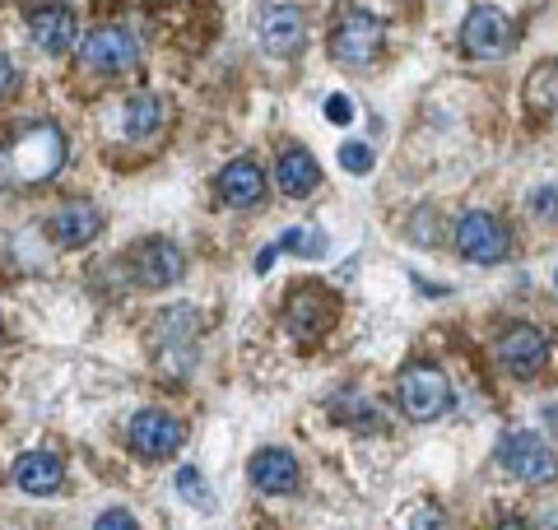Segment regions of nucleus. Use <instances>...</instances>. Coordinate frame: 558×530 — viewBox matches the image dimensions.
I'll use <instances>...</instances> for the list:
<instances>
[{
    "mask_svg": "<svg viewBox=\"0 0 558 530\" xmlns=\"http://www.w3.org/2000/svg\"><path fill=\"white\" fill-rule=\"evenodd\" d=\"M140 61V43L131 28H94L80 38V65L94 70V75H126V70H135Z\"/></svg>",
    "mask_w": 558,
    "mask_h": 530,
    "instance_id": "nucleus-5",
    "label": "nucleus"
},
{
    "mask_svg": "<svg viewBox=\"0 0 558 530\" xmlns=\"http://www.w3.org/2000/svg\"><path fill=\"white\" fill-rule=\"evenodd\" d=\"M182 252L172 246L168 238H149L145 246L135 252V279L145 289H168V285H178L182 279Z\"/></svg>",
    "mask_w": 558,
    "mask_h": 530,
    "instance_id": "nucleus-14",
    "label": "nucleus"
},
{
    "mask_svg": "<svg viewBox=\"0 0 558 530\" xmlns=\"http://www.w3.org/2000/svg\"><path fill=\"white\" fill-rule=\"evenodd\" d=\"M344 400H349V396H344ZM349 405H354V410H336V414H340V419H349V423H359V429H373V410H368V400L354 396Z\"/></svg>",
    "mask_w": 558,
    "mask_h": 530,
    "instance_id": "nucleus-25",
    "label": "nucleus"
},
{
    "mask_svg": "<svg viewBox=\"0 0 558 530\" xmlns=\"http://www.w3.org/2000/svg\"><path fill=\"white\" fill-rule=\"evenodd\" d=\"M178 493H182V498L191 503V507H215V498H209V489L201 484V474L196 470H178Z\"/></svg>",
    "mask_w": 558,
    "mask_h": 530,
    "instance_id": "nucleus-22",
    "label": "nucleus"
},
{
    "mask_svg": "<svg viewBox=\"0 0 558 530\" xmlns=\"http://www.w3.org/2000/svg\"><path fill=\"white\" fill-rule=\"evenodd\" d=\"M14 80H20V70H14V61L5 57V51H0V98H5L10 88H14Z\"/></svg>",
    "mask_w": 558,
    "mask_h": 530,
    "instance_id": "nucleus-28",
    "label": "nucleus"
},
{
    "mask_svg": "<svg viewBox=\"0 0 558 530\" xmlns=\"http://www.w3.org/2000/svg\"><path fill=\"white\" fill-rule=\"evenodd\" d=\"M498 461L508 474L526 484H554L558 480V456L549 451V442L539 433H508L498 447Z\"/></svg>",
    "mask_w": 558,
    "mask_h": 530,
    "instance_id": "nucleus-6",
    "label": "nucleus"
},
{
    "mask_svg": "<svg viewBox=\"0 0 558 530\" xmlns=\"http://www.w3.org/2000/svg\"><path fill=\"white\" fill-rule=\"evenodd\" d=\"M545 359H549V335L535 326H512L498 340V363L517 377H535L545 368Z\"/></svg>",
    "mask_w": 558,
    "mask_h": 530,
    "instance_id": "nucleus-10",
    "label": "nucleus"
},
{
    "mask_svg": "<svg viewBox=\"0 0 558 530\" xmlns=\"http://www.w3.org/2000/svg\"><path fill=\"white\" fill-rule=\"evenodd\" d=\"M260 47H266L270 57H279V61L299 57V51L307 47V24H303V14L293 10V5L266 10V14H260Z\"/></svg>",
    "mask_w": 558,
    "mask_h": 530,
    "instance_id": "nucleus-11",
    "label": "nucleus"
},
{
    "mask_svg": "<svg viewBox=\"0 0 558 530\" xmlns=\"http://www.w3.org/2000/svg\"><path fill=\"white\" fill-rule=\"evenodd\" d=\"M275 252H303V256H322V252H326V233H317V228H289V233H279Z\"/></svg>",
    "mask_w": 558,
    "mask_h": 530,
    "instance_id": "nucleus-21",
    "label": "nucleus"
},
{
    "mask_svg": "<svg viewBox=\"0 0 558 530\" xmlns=\"http://www.w3.org/2000/svg\"><path fill=\"white\" fill-rule=\"evenodd\" d=\"M0 340H5V316H0Z\"/></svg>",
    "mask_w": 558,
    "mask_h": 530,
    "instance_id": "nucleus-29",
    "label": "nucleus"
},
{
    "mask_svg": "<svg viewBox=\"0 0 558 530\" xmlns=\"http://www.w3.org/2000/svg\"><path fill=\"white\" fill-rule=\"evenodd\" d=\"M326 117L336 121V127H344V121L354 117V108H349V98H344V94H330V98H326Z\"/></svg>",
    "mask_w": 558,
    "mask_h": 530,
    "instance_id": "nucleus-27",
    "label": "nucleus"
},
{
    "mask_svg": "<svg viewBox=\"0 0 558 530\" xmlns=\"http://www.w3.org/2000/svg\"><path fill=\"white\" fill-rule=\"evenodd\" d=\"M154 359H159V373L186 377L196 368V349H201V312L196 308H168L159 322H154Z\"/></svg>",
    "mask_w": 558,
    "mask_h": 530,
    "instance_id": "nucleus-2",
    "label": "nucleus"
},
{
    "mask_svg": "<svg viewBox=\"0 0 558 530\" xmlns=\"http://www.w3.org/2000/svg\"><path fill=\"white\" fill-rule=\"evenodd\" d=\"M381 47H387V24L363 10H349L336 24V33H330V57L340 65H354V70L373 65L381 57Z\"/></svg>",
    "mask_w": 558,
    "mask_h": 530,
    "instance_id": "nucleus-4",
    "label": "nucleus"
},
{
    "mask_svg": "<svg viewBox=\"0 0 558 530\" xmlns=\"http://www.w3.org/2000/svg\"><path fill=\"white\" fill-rule=\"evenodd\" d=\"M219 196L233 209H252V205L266 201V177H260V168L252 158H233V164L219 172Z\"/></svg>",
    "mask_w": 558,
    "mask_h": 530,
    "instance_id": "nucleus-17",
    "label": "nucleus"
},
{
    "mask_svg": "<svg viewBox=\"0 0 558 530\" xmlns=\"http://www.w3.org/2000/svg\"><path fill=\"white\" fill-rule=\"evenodd\" d=\"M457 246H461V256L465 261H475V265H498L502 256H508V228H502L488 209H470V215L457 219Z\"/></svg>",
    "mask_w": 558,
    "mask_h": 530,
    "instance_id": "nucleus-8",
    "label": "nucleus"
},
{
    "mask_svg": "<svg viewBox=\"0 0 558 530\" xmlns=\"http://www.w3.org/2000/svg\"><path fill=\"white\" fill-rule=\"evenodd\" d=\"M159 127H163V103L154 98V94H140V98L126 103V135L131 140H145V135H154Z\"/></svg>",
    "mask_w": 558,
    "mask_h": 530,
    "instance_id": "nucleus-20",
    "label": "nucleus"
},
{
    "mask_svg": "<svg viewBox=\"0 0 558 530\" xmlns=\"http://www.w3.org/2000/svg\"><path fill=\"white\" fill-rule=\"evenodd\" d=\"M126 526H135V517L126 507H112V511H102L98 517V530H126Z\"/></svg>",
    "mask_w": 558,
    "mask_h": 530,
    "instance_id": "nucleus-26",
    "label": "nucleus"
},
{
    "mask_svg": "<svg viewBox=\"0 0 558 530\" xmlns=\"http://www.w3.org/2000/svg\"><path fill=\"white\" fill-rule=\"evenodd\" d=\"M531 209L539 219H549V224H558V182H549V186H539V191H531Z\"/></svg>",
    "mask_w": 558,
    "mask_h": 530,
    "instance_id": "nucleus-23",
    "label": "nucleus"
},
{
    "mask_svg": "<svg viewBox=\"0 0 558 530\" xmlns=\"http://www.w3.org/2000/svg\"><path fill=\"white\" fill-rule=\"evenodd\" d=\"M340 164H344L349 172H368V168H373V149L354 140V145H344V149H340Z\"/></svg>",
    "mask_w": 558,
    "mask_h": 530,
    "instance_id": "nucleus-24",
    "label": "nucleus"
},
{
    "mask_svg": "<svg viewBox=\"0 0 558 530\" xmlns=\"http://www.w3.org/2000/svg\"><path fill=\"white\" fill-rule=\"evenodd\" d=\"M102 233V215L89 201H70L47 219V238L57 246H89Z\"/></svg>",
    "mask_w": 558,
    "mask_h": 530,
    "instance_id": "nucleus-13",
    "label": "nucleus"
},
{
    "mask_svg": "<svg viewBox=\"0 0 558 530\" xmlns=\"http://www.w3.org/2000/svg\"><path fill=\"white\" fill-rule=\"evenodd\" d=\"M247 474H252V484L260 493H293V489H299V480H303V470H299V461H293V451H284V447H260L252 456Z\"/></svg>",
    "mask_w": 558,
    "mask_h": 530,
    "instance_id": "nucleus-16",
    "label": "nucleus"
},
{
    "mask_svg": "<svg viewBox=\"0 0 558 530\" xmlns=\"http://www.w3.org/2000/svg\"><path fill=\"white\" fill-rule=\"evenodd\" d=\"M275 182H279V191H284V196L303 201V196H312V191H317L322 168H317V158H312L307 149H284V154H279V164H275Z\"/></svg>",
    "mask_w": 558,
    "mask_h": 530,
    "instance_id": "nucleus-19",
    "label": "nucleus"
},
{
    "mask_svg": "<svg viewBox=\"0 0 558 530\" xmlns=\"http://www.w3.org/2000/svg\"><path fill=\"white\" fill-rule=\"evenodd\" d=\"M10 480L20 484L24 493H33V498H47V493L61 489L65 466H61V456H51V451H28V456H20V461H14Z\"/></svg>",
    "mask_w": 558,
    "mask_h": 530,
    "instance_id": "nucleus-18",
    "label": "nucleus"
},
{
    "mask_svg": "<svg viewBox=\"0 0 558 530\" xmlns=\"http://www.w3.org/2000/svg\"><path fill=\"white\" fill-rule=\"evenodd\" d=\"M461 47L470 51V57H480V61H498V57H508V51L517 47V24L494 5H480V10L465 14Z\"/></svg>",
    "mask_w": 558,
    "mask_h": 530,
    "instance_id": "nucleus-7",
    "label": "nucleus"
},
{
    "mask_svg": "<svg viewBox=\"0 0 558 530\" xmlns=\"http://www.w3.org/2000/svg\"><path fill=\"white\" fill-rule=\"evenodd\" d=\"M284 316H289L293 335H303V340H322V335L330 330V322H336V303H330L326 289H299Z\"/></svg>",
    "mask_w": 558,
    "mask_h": 530,
    "instance_id": "nucleus-15",
    "label": "nucleus"
},
{
    "mask_svg": "<svg viewBox=\"0 0 558 530\" xmlns=\"http://www.w3.org/2000/svg\"><path fill=\"white\" fill-rule=\"evenodd\" d=\"M396 400L414 423H433L451 410V382L442 368H428V363H410L396 382Z\"/></svg>",
    "mask_w": 558,
    "mask_h": 530,
    "instance_id": "nucleus-3",
    "label": "nucleus"
},
{
    "mask_svg": "<svg viewBox=\"0 0 558 530\" xmlns=\"http://www.w3.org/2000/svg\"><path fill=\"white\" fill-rule=\"evenodd\" d=\"M28 33L47 57H65V51L75 47V14H70V5H57V0H51V5H33Z\"/></svg>",
    "mask_w": 558,
    "mask_h": 530,
    "instance_id": "nucleus-12",
    "label": "nucleus"
},
{
    "mask_svg": "<svg viewBox=\"0 0 558 530\" xmlns=\"http://www.w3.org/2000/svg\"><path fill=\"white\" fill-rule=\"evenodd\" d=\"M126 437H131L135 456H145V461H168V456L186 442V429H182V419H172L163 410H140L131 419Z\"/></svg>",
    "mask_w": 558,
    "mask_h": 530,
    "instance_id": "nucleus-9",
    "label": "nucleus"
},
{
    "mask_svg": "<svg viewBox=\"0 0 558 530\" xmlns=\"http://www.w3.org/2000/svg\"><path fill=\"white\" fill-rule=\"evenodd\" d=\"M65 164V135L51 121H33L0 149V182L5 186H38L57 177Z\"/></svg>",
    "mask_w": 558,
    "mask_h": 530,
    "instance_id": "nucleus-1",
    "label": "nucleus"
}]
</instances>
